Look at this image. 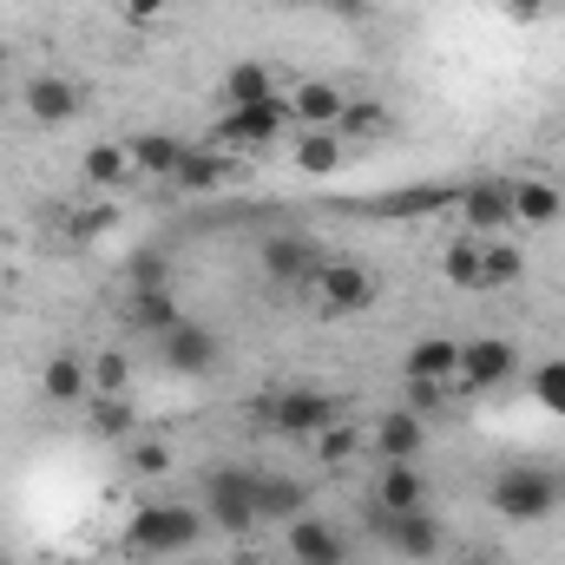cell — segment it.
<instances>
[{
    "mask_svg": "<svg viewBox=\"0 0 565 565\" xmlns=\"http://www.w3.org/2000/svg\"><path fill=\"white\" fill-rule=\"evenodd\" d=\"M257 422L270 427L277 440H322L329 427L342 422L335 395L329 388H309V382H289V388H270L257 402Z\"/></svg>",
    "mask_w": 565,
    "mask_h": 565,
    "instance_id": "cell-1",
    "label": "cell"
},
{
    "mask_svg": "<svg viewBox=\"0 0 565 565\" xmlns=\"http://www.w3.org/2000/svg\"><path fill=\"white\" fill-rule=\"evenodd\" d=\"M204 540V513L198 507H178V500H158V507H139L126 520V546L145 553V559H171V553H191Z\"/></svg>",
    "mask_w": 565,
    "mask_h": 565,
    "instance_id": "cell-2",
    "label": "cell"
},
{
    "mask_svg": "<svg viewBox=\"0 0 565 565\" xmlns=\"http://www.w3.org/2000/svg\"><path fill=\"white\" fill-rule=\"evenodd\" d=\"M487 500H493L500 520L533 526V520H546L559 507V473H546V467H500L493 487H487Z\"/></svg>",
    "mask_w": 565,
    "mask_h": 565,
    "instance_id": "cell-3",
    "label": "cell"
},
{
    "mask_svg": "<svg viewBox=\"0 0 565 565\" xmlns=\"http://www.w3.org/2000/svg\"><path fill=\"white\" fill-rule=\"evenodd\" d=\"M204 520L217 533H250L257 520V473L250 467H211L204 473Z\"/></svg>",
    "mask_w": 565,
    "mask_h": 565,
    "instance_id": "cell-4",
    "label": "cell"
},
{
    "mask_svg": "<svg viewBox=\"0 0 565 565\" xmlns=\"http://www.w3.org/2000/svg\"><path fill=\"white\" fill-rule=\"evenodd\" d=\"M513 369H520V349H513L507 335H473V342H460L454 395H493V388L513 382Z\"/></svg>",
    "mask_w": 565,
    "mask_h": 565,
    "instance_id": "cell-5",
    "label": "cell"
},
{
    "mask_svg": "<svg viewBox=\"0 0 565 565\" xmlns=\"http://www.w3.org/2000/svg\"><path fill=\"white\" fill-rule=\"evenodd\" d=\"M362 520H369V533H375L395 559H434V553H440V520H434L427 507H415V513H388V507L369 500Z\"/></svg>",
    "mask_w": 565,
    "mask_h": 565,
    "instance_id": "cell-6",
    "label": "cell"
},
{
    "mask_svg": "<svg viewBox=\"0 0 565 565\" xmlns=\"http://www.w3.org/2000/svg\"><path fill=\"white\" fill-rule=\"evenodd\" d=\"M282 126H289V99H257V106H224V119H217V145L224 151H264V145L282 139Z\"/></svg>",
    "mask_w": 565,
    "mask_h": 565,
    "instance_id": "cell-7",
    "label": "cell"
},
{
    "mask_svg": "<svg viewBox=\"0 0 565 565\" xmlns=\"http://www.w3.org/2000/svg\"><path fill=\"white\" fill-rule=\"evenodd\" d=\"M454 211H460L467 237H500V231H513V178H467Z\"/></svg>",
    "mask_w": 565,
    "mask_h": 565,
    "instance_id": "cell-8",
    "label": "cell"
},
{
    "mask_svg": "<svg viewBox=\"0 0 565 565\" xmlns=\"http://www.w3.org/2000/svg\"><path fill=\"white\" fill-rule=\"evenodd\" d=\"M316 302H322V316H362L375 302V270L355 257H329L316 277Z\"/></svg>",
    "mask_w": 565,
    "mask_h": 565,
    "instance_id": "cell-9",
    "label": "cell"
},
{
    "mask_svg": "<svg viewBox=\"0 0 565 565\" xmlns=\"http://www.w3.org/2000/svg\"><path fill=\"white\" fill-rule=\"evenodd\" d=\"M217 355H224L217 329H204V322H191V316H178V329L158 335V362H164L171 375H211Z\"/></svg>",
    "mask_w": 565,
    "mask_h": 565,
    "instance_id": "cell-10",
    "label": "cell"
},
{
    "mask_svg": "<svg viewBox=\"0 0 565 565\" xmlns=\"http://www.w3.org/2000/svg\"><path fill=\"white\" fill-rule=\"evenodd\" d=\"M322 264H329V257H322L302 231H277V237H264V277L282 282V289H316Z\"/></svg>",
    "mask_w": 565,
    "mask_h": 565,
    "instance_id": "cell-11",
    "label": "cell"
},
{
    "mask_svg": "<svg viewBox=\"0 0 565 565\" xmlns=\"http://www.w3.org/2000/svg\"><path fill=\"white\" fill-rule=\"evenodd\" d=\"M20 106H26V119H33V126H73V119L86 113V93H79L66 73H26Z\"/></svg>",
    "mask_w": 565,
    "mask_h": 565,
    "instance_id": "cell-12",
    "label": "cell"
},
{
    "mask_svg": "<svg viewBox=\"0 0 565 565\" xmlns=\"http://www.w3.org/2000/svg\"><path fill=\"white\" fill-rule=\"evenodd\" d=\"M244 178H250V171H244V158H237V151H224V145H211V151H204V145H191L171 184H178L184 198H211V191H231V184H244Z\"/></svg>",
    "mask_w": 565,
    "mask_h": 565,
    "instance_id": "cell-13",
    "label": "cell"
},
{
    "mask_svg": "<svg viewBox=\"0 0 565 565\" xmlns=\"http://www.w3.org/2000/svg\"><path fill=\"white\" fill-rule=\"evenodd\" d=\"M282 553H289L296 565H349V540H342L329 520L302 513V520L282 526Z\"/></svg>",
    "mask_w": 565,
    "mask_h": 565,
    "instance_id": "cell-14",
    "label": "cell"
},
{
    "mask_svg": "<svg viewBox=\"0 0 565 565\" xmlns=\"http://www.w3.org/2000/svg\"><path fill=\"white\" fill-rule=\"evenodd\" d=\"M282 99H289V126H302V132H335V119H342V106H349L335 79H302V86H289Z\"/></svg>",
    "mask_w": 565,
    "mask_h": 565,
    "instance_id": "cell-15",
    "label": "cell"
},
{
    "mask_svg": "<svg viewBox=\"0 0 565 565\" xmlns=\"http://www.w3.org/2000/svg\"><path fill=\"white\" fill-rule=\"evenodd\" d=\"M178 296L171 289H126V302H119V322H126V335H164V329H178Z\"/></svg>",
    "mask_w": 565,
    "mask_h": 565,
    "instance_id": "cell-16",
    "label": "cell"
},
{
    "mask_svg": "<svg viewBox=\"0 0 565 565\" xmlns=\"http://www.w3.org/2000/svg\"><path fill=\"white\" fill-rule=\"evenodd\" d=\"M184 151L191 145L178 139V132H139V139H126V158H132V171L139 178H178V164H184Z\"/></svg>",
    "mask_w": 565,
    "mask_h": 565,
    "instance_id": "cell-17",
    "label": "cell"
},
{
    "mask_svg": "<svg viewBox=\"0 0 565 565\" xmlns=\"http://www.w3.org/2000/svg\"><path fill=\"white\" fill-rule=\"evenodd\" d=\"M369 447H375L382 460H415L427 447V422L408 415V408H388V415L375 422V434H369Z\"/></svg>",
    "mask_w": 565,
    "mask_h": 565,
    "instance_id": "cell-18",
    "label": "cell"
},
{
    "mask_svg": "<svg viewBox=\"0 0 565 565\" xmlns=\"http://www.w3.org/2000/svg\"><path fill=\"white\" fill-rule=\"evenodd\" d=\"M402 369H408V382H440V388H454V375H460V342H454V335H422Z\"/></svg>",
    "mask_w": 565,
    "mask_h": 565,
    "instance_id": "cell-19",
    "label": "cell"
},
{
    "mask_svg": "<svg viewBox=\"0 0 565 565\" xmlns=\"http://www.w3.org/2000/svg\"><path fill=\"white\" fill-rule=\"evenodd\" d=\"M40 395H46L53 408L86 402V395H93V362H79V355H53V362L40 369Z\"/></svg>",
    "mask_w": 565,
    "mask_h": 565,
    "instance_id": "cell-20",
    "label": "cell"
},
{
    "mask_svg": "<svg viewBox=\"0 0 565 565\" xmlns=\"http://www.w3.org/2000/svg\"><path fill=\"white\" fill-rule=\"evenodd\" d=\"M565 198L553 178H513V224H533V231H546V224H559Z\"/></svg>",
    "mask_w": 565,
    "mask_h": 565,
    "instance_id": "cell-21",
    "label": "cell"
},
{
    "mask_svg": "<svg viewBox=\"0 0 565 565\" xmlns=\"http://www.w3.org/2000/svg\"><path fill=\"white\" fill-rule=\"evenodd\" d=\"M302 513H309V487H302V480H289V473H257V520L289 526V520H302Z\"/></svg>",
    "mask_w": 565,
    "mask_h": 565,
    "instance_id": "cell-22",
    "label": "cell"
},
{
    "mask_svg": "<svg viewBox=\"0 0 565 565\" xmlns=\"http://www.w3.org/2000/svg\"><path fill=\"white\" fill-rule=\"evenodd\" d=\"M422 473H415V460H382V480H375V507H388V513H415L422 507Z\"/></svg>",
    "mask_w": 565,
    "mask_h": 565,
    "instance_id": "cell-23",
    "label": "cell"
},
{
    "mask_svg": "<svg viewBox=\"0 0 565 565\" xmlns=\"http://www.w3.org/2000/svg\"><path fill=\"white\" fill-rule=\"evenodd\" d=\"M454 204H460V184H422V191H395V198L382 204V217L415 224V217H440V211H454Z\"/></svg>",
    "mask_w": 565,
    "mask_h": 565,
    "instance_id": "cell-24",
    "label": "cell"
},
{
    "mask_svg": "<svg viewBox=\"0 0 565 565\" xmlns=\"http://www.w3.org/2000/svg\"><path fill=\"white\" fill-rule=\"evenodd\" d=\"M388 132H395V113H388V106H382V99H349V106H342V119H335V139L349 145V139H388Z\"/></svg>",
    "mask_w": 565,
    "mask_h": 565,
    "instance_id": "cell-25",
    "label": "cell"
},
{
    "mask_svg": "<svg viewBox=\"0 0 565 565\" xmlns=\"http://www.w3.org/2000/svg\"><path fill=\"white\" fill-rule=\"evenodd\" d=\"M257 99H277V73L264 60H237L224 73V106H257Z\"/></svg>",
    "mask_w": 565,
    "mask_h": 565,
    "instance_id": "cell-26",
    "label": "cell"
},
{
    "mask_svg": "<svg viewBox=\"0 0 565 565\" xmlns=\"http://www.w3.org/2000/svg\"><path fill=\"white\" fill-rule=\"evenodd\" d=\"M289 158H296V171H302V178H335V171H342V158H349V145L335 139V132H302Z\"/></svg>",
    "mask_w": 565,
    "mask_h": 565,
    "instance_id": "cell-27",
    "label": "cell"
},
{
    "mask_svg": "<svg viewBox=\"0 0 565 565\" xmlns=\"http://www.w3.org/2000/svg\"><path fill=\"white\" fill-rule=\"evenodd\" d=\"M79 178H86V184H99V191H119V184H126V178H139V171H132L126 145H86Z\"/></svg>",
    "mask_w": 565,
    "mask_h": 565,
    "instance_id": "cell-28",
    "label": "cell"
},
{
    "mask_svg": "<svg viewBox=\"0 0 565 565\" xmlns=\"http://www.w3.org/2000/svg\"><path fill=\"white\" fill-rule=\"evenodd\" d=\"M440 277L454 289H487V264H480V237H454L440 250Z\"/></svg>",
    "mask_w": 565,
    "mask_h": 565,
    "instance_id": "cell-29",
    "label": "cell"
},
{
    "mask_svg": "<svg viewBox=\"0 0 565 565\" xmlns=\"http://www.w3.org/2000/svg\"><path fill=\"white\" fill-rule=\"evenodd\" d=\"M178 270H171V250L164 244H139L132 257H126V289H171Z\"/></svg>",
    "mask_w": 565,
    "mask_h": 565,
    "instance_id": "cell-30",
    "label": "cell"
},
{
    "mask_svg": "<svg viewBox=\"0 0 565 565\" xmlns=\"http://www.w3.org/2000/svg\"><path fill=\"white\" fill-rule=\"evenodd\" d=\"M480 264H487V289H513L526 277V250L507 237H480Z\"/></svg>",
    "mask_w": 565,
    "mask_h": 565,
    "instance_id": "cell-31",
    "label": "cell"
},
{
    "mask_svg": "<svg viewBox=\"0 0 565 565\" xmlns=\"http://www.w3.org/2000/svg\"><path fill=\"white\" fill-rule=\"evenodd\" d=\"M99 408H93V434H106V440H126L132 434V395H93Z\"/></svg>",
    "mask_w": 565,
    "mask_h": 565,
    "instance_id": "cell-32",
    "label": "cell"
},
{
    "mask_svg": "<svg viewBox=\"0 0 565 565\" xmlns=\"http://www.w3.org/2000/svg\"><path fill=\"white\" fill-rule=\"evenodd\" d=\"M126 388H132V362H126V349H106L93 362V395H126Z\"/></svg>",
    "mask_w": 565,
    "mask_h": 565,
    "instance_id": "cell-33",
    "label": "cell"
},
{
    "mask_svg": "<svg viewBox=\"0 0 565 565\" xmlns=\"http://www.w3.org/2000/svg\"><path fill=\"white\" fill-rule=\"evenodd\" d=\"M362 447H369V434H362V427H342V422H335L329 434H322V440H316V454H322L329 467H342V460H355Z\"/></svg>",
    "mask_w": 565,
    "mask_h": 565,
    "instance_id": "cell-34",
    "label": "cell"
},
{
    "mask_svg": "<svg viewBox=\"0 0 565 565\" xmlns=\"http://www.w3.org/2000/svg\"><path fill=\"white\" fill-rule=\"evenodd\" d=\"M533 402L546 415H565V362H540L533 369Z\"/></svg>",
    "mask_w": 565,
    "mask_h": 565,
    "instance_id": "cell-35",
    "label": "cell"
},
{
    "mask_svg": "<svg viewBox=\"0 0 565 565\" xmlns=\"http://www.w3.org/2000/svg\"><path fill=\"white\" fill-rule=\"evenodd\" d=\"M447 395H454V388H440V382H408L402 408H408V415H422V422H434V415L447 408Z\"/></svg>",
    "mask_w": 565,
    "mask_h": 565,
    "instance_id": "cell-36",
    "label": "cell"
},
{
    "mask_svg": "<svg viewBox=\"0 0 565 565\" xmlns=\"http://www.w3.org/2000/svg\"><path fill=\"white\" fill-rule=\"evenodd\" d=\"M113 224H119V211H113V204H93V211H73V237H79V244H93V237H106Z\"/></svg>",
    "mask_w": 565,
    "mask_h": 565,
    "instance_id": "cell-37",
    "label": "cell"
},
{
    "mask_svg": "<svg viewBox=\"0 0 565 565\" xmlns=\"http://www.w3.org/2000/svg\"><path fill=\"white\" fill-rule=\"evenodd\" d=\"M126 460H132V473H164V467H171V447H158V440H132Z\"/></svg>",
    "mask_w": 565,
    "mask_h": 565,
    "instance_id": "cell-38",
    "label": "cell"
},
{
    "mask_svg": "<svg viewBox=\"0 0 565 565\" xmlns=\"http://www.w3.org/2000/svg\"><path fill=\"white\" fill-rule=\"evenodd\" d=\"M164 7H171V0H126V26H151Z\"/></svg>",
    "mask_w": 565,
    "mask_h": 565,
    "instance_id": "cell-39",
    "label": "cell"
},
{
    "mask_svg": "<svg viewBox=\"0 0 565 565\" xmlns=\"http://www.w3.org/2000/svg\"><path fill=\"white\" fill-rule=\"evenodd\" d=\"M500 7H507V20H546L553 0H500Z\"/></svg>",
    "mask_w": 565,
    "mask_h": 565,
    "instance_id": "cell-40",
    "label": "cell"
},
{
    "mask_svg": "<svg viewBox=\"0 0 565 565\" xmlns=\"http://www.w3.org/2000/svg\"><path fill=\"white\" fill-rule=\"evenodd\" d=\"M316 7H329L335 20H362L369 13V0H316Z\"/></svg>",
    "mask_w": 565,
    "mask_h": 565,
    "instance_id": "cell-41",
    "label": "cell"
},
{
    "mask_svg": "<svg viewBox=\"0 0 565 565\" xmlns=\"http://www.w3.org/2000/svg\"><path fill=\"white\" fill-rule=\"evenodd\" d=\"M7 73H13V53H7V40H0V79H7Z\"/></svg>",
    "mask_w": 565,
    "mask_h": 565,
    "instance_id": "cell-42",
    "label": "cell"
},
{
    "mask_svg": "<svg viewBox=\"0 0 565 565\" xmlns=\"http://www.w3.org/2000/svg\"><path fill=\"white\" fill-rule=\"evenodd\" d=\"M460 565H500V559L493 553H473V559H460Z\"/></svg>",
    "mask_w": 565,
    "mask_h": 565,
    "instance_id": "cell-43",
    "label": "cell"
},
{
    "mask_svg": "<svg viewBox=\"0 0 565 565\" xmlns=\"http://www.w3.org/2000/svg\"><path fill=\"white\" fill-rule=\"evenodd\" d=\"M46 565H86V559H46Z\"/></svg>",
    "mask_w": 565,
    "mask_h": 565,
    "instance_id": "cell-44",
    "label": "cell"
},
{
    "mask_svg": "<svg viewBox=\"0 0 565 565\" xmlns=\"http://www.w3.org/2000/svg\"><path fill=\"white\" fill-rule=\"evenodd\" d=\"M559 422H565V415H559Z\"/></svg>",
    "mask_w": 565,
    "mask_h": 565,
    "instance_id": "cell-45",
    "label": "cell"
},
{
    "mask_svg": "<svg viewBox=\"0 0 565 565\" xmlns=\"http://www.w3.org/2000/svg\"><path fill=\"white\" fill-rule=\"evenodd\" d=\"M0 565H7V559H0Z\"/></svg>",
    "mask_w": 565,
    "mask_h": 565,
    "instance_id": "cell-46",
    "label": "cell"
}]
</instances>
